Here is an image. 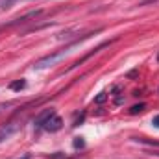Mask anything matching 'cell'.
Masks as SVG:
<instances>
[{"instance_id": "obj_6", "label": "cell", "mask_w": 159, "mask_h": 159, "mask_svg": "<svg viewBox=\"0 0 159 159\" xmlns=\"http://www.w3.org/2000/svg\"><path fill=\"white\" fill-rule=\"evenodd\" d=\"M9 87H11L13 91H20V89H24V87H26V81H24V80H17V81H13Z\"/></svg>"}, {"instance_id": "obj_12", "label": "cell", "mask_w": 159, "mask_h": 159, "mask_svg": "<svg viewBox=\"0 0 159 159\" xmlns=\"http://www.w3.org/2000/svg\"><path fill=\"white\" fill-rule=\"evenodd\" d=\"M19 159H30V156H24V157H19Z\"/></svg>"}, {"instance_id": "obj_10", "label": "cell", "mask_w": 159, "mask_h": 159, "mask_svg": "<svg viewBox=\"0 0 159 159\" xmlns=\"http://www.w3.org/2000/svg\"><path fill=\"white\" fill-rule=\"evenodd\" d=\"M152 124H154L156 128H159V115H156V117L152 119Z\"/></svg>"}, {"instance_id": "obj_2", "label": "cell", "mask_w": 159, "mask_h": 159, "mask_svg": "<svg viewBox=\"0 0 159 159\" xmlns=\"http://www.w3.org/2000/svg\"><path fill=\"white\" fill-rule=\"evenodd\" d=\"M22 128V122L20 120H9L6 122L2 128H0V143H4L6 139H9L13 133H17L19 129Z\"/></svg>"}, {"instance_id": "obj_11", "label": "cell", "mask_w": 159, "mask_h": 159, "mask_svg": "<svg viewBox=\"0 0 159 159\" xmlns=\"http://www.w3.org/2000/svg\"><path fill=\"white\" fill-rule=\"evenodd\" d=\"M7 107H9V104H0V113H4Z\"/></svg>"}, {"instance_id": "obj_8", "label": "cell", "mask_w": 159, "mask_h": 159, "mask_svg": "<svg viewBox=\"0 0 159 159\" xmlns=\"http://www.w3.org/2000/svg\"><path fill=\"white\" fill-rule=\"evenodd\" d=\"M17 2H19V0H2V2H0V7L6 11V9H9L13 4H17Z\"/></svg>"}, {"instance_id": "obj_3", "label": "cell", "mask_w": 159, "mask_h": 159, "mask_svg": "<svg viewBox=\"0 0 159 159\" xmlns=\"http://www.w3.org/2000/svg\"><path fill=\"white\" fill-rule=\"evenodd\" d=\"M41 128L44 129V131H57V129H61L63 128V119L59 117V115H56V113H52L50 117H46V119L43 120V124H41Z\"/></svg>"}, {"instance_id": "obj_5", "label": "cell", "mask_w": 159, "mask_h": 159, "mask_svg": "<svg viewBox=\"0 0 159 159\" xmlns=\"http://www.w3.org/2000/svg\"><path fill=\"white\" fill-rule=\"evenodd\" d=\"M144 109H146V106H144V104H135V106H131L129 113H131V115H139V113H143Z\"/></svg>"}, {"instance_id": "obj_13", "label": "cell", "mask_w": 159, "mask_h": 159, "mask_svg": "<svg viewBox=\"0 0 159 159\" xmlns=\"http://www.w3.org/2000/svg\"><path fill=\"white\" fill-rule=\"evenodd\" d=\"M157 61H159V52H157Z\"/></svg>"}, {"instance_id": "obj_9", "label": "cell", "mask_w": 159, "mask_h": 159, "mask_svg": "<svg viewBox=\"0 0 159 159\" xmlns=\"http://www.w3.org/2000/svg\"><path fill=\"white\" fill-rule=\"evenodd\" d=\"M83 146H85L83 139H81V137H76V139H74V148H83Z\"/></svg>"}, {"instance_id": "obj_4", "label": "cell", "mask_w": 159, "mask_h": 159, "mask_svg": "<svg viewBox=\"0 0 159 159\" xmlns=\"http://www.w3.org/2000/svg\"><path fill=\"white\" fill-rule=\"evenodd\" d=\"M52 113H54V111H52V109H48V111H43V113H41L39 117H37V119H35V126H37V128H41V124H43V120L46 119V117H50V115H52Z\"/></svg>"}, {"instance_id": "obj_7", "label": "cell", "mask_w": 159, "mask_h": 159, "mask_svg": "<svg viewBox=\"0 0 159 159\" xmlns=\"http://www.w3.org/2000/svg\"><path fill=\"white\" fill-rule=\"evenodd\" d=\"M107 100V93L106 91H102V93H98V96L94 98V104H104Z\"/></svg>"}, {"instance_id": "obj_1", "label": "cell", "mask_w": 159, "mask_h": 159, "mask_svg": "<svg viewBox=\"0 0 159 159\" xmlns=\"http://www.w3.org/2000/svg\"><path fill=\"white\" fill-rule=\"evenodd\" d=\"M67 54H69V48H63V50H57V52H54L50 56H44V57H41L39 61L34 63V69H46V67L54 65L56 61H59L61 57H65Z\"/></svg>"}]
</instances>
